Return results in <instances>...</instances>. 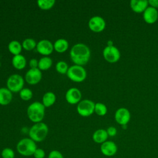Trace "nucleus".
Segmentation results:
<instances>
[{"instance_id": "2f4dec72", "label": "nucleus", "mask_w": 158, "mask_h": 158, "mask_svg": "<svg viewBox=\"0 0 158 158\" xmlns=\"http://www.w3.org/2000/svg\"><path fill=\"white\" fill-rule=\"evenodd\" d=\"M106 131L107 133L108 136H111V137L115 136L117 133V130L116 128L114 127H112V126L108 127L107 129L106 130Z\"/></svg>"}, {"instance_id": "393cba45", "label": "nucleus", "mask_w": 158, "mask_h": 158, "mask_svg": "<svg viewBox=\"0 0 158 158\" xmlns=\"http://www.w3.org/2000/svg\"><path fill=\"white\" fill-rule=\"evenodd\" d=\"M36 41L32 38H27L22 42V48L27 51H31L36 47Z\"/></svg>"}, {"instance_id": "f257e3e1", "label": "nucleus", "mask_w": 158, "mask_h": 158, "mask_svg": "<svg viewBox=\"0 0 158 158\" xmlns=\"http://www.w3.org/2000/svg\"><path fill=\"white\" fill-rule=\"evenodd\" d=\"M70 56L71 60L75 65H84L89 60L91 52L89 48L83 43H78L73 46L70 51Z\"/></svg>"}, {"instance_id": "f3484780", "label": "nucleus", "mask_w": 158, "mask_h": 158, "mask_svg": "<svg viewBox=\"0 0 158 158\" xmlns=\"http://www.w3.org/2000/svg\"><path fill=\"white\" fill-rule=\"evenodd\" d=\"M12 99V92L6 88H0V104L6 106L9 104Z\"/></svg>"}, {"instance_id": "7ed1b4c3", "label": "nucleus", "mask_w": 158, "mask_h": 158, "mask_svg": "<svg viewBox=\"0 0 158 158\" xmlns=\"http://www.w3.org/2000/svg\"><path fill=\"white\" fill-rule=\"evenodd\" d=\"M36 142L30 138H24L21 139L16 145V150L19 154L24 157L33 156L36 149Z\"/></svg>"}, {"instance_id": "a878e982", "label": "nucleus", "mask_w": 158, "mask_h": 158, "mask_svg": "<svg viewBox=\"0 0 158 158\" xmlns=\"http://www.w3.org/2000/svg\"><path fill=\"white\" fill-rule=\"evenodd\" d=\"M94 112L97 115L99 116H104L106 114L107 112V109L106 106L101 102H97L95 104Z\"/></svg>"}, {"instance_id": "1a4fd4ad", "label": "nucleus", "mask_w": 158, "mask_h": 158, "mask_svg": "<svg viewBox=\"0 0 158 158\" xmlns=\"http://www.w3.org/2000/svg\"><path fill=\"white\" fill-rule=\"evenodd\" d=\"M114 117L117 123L122 126H124L127 125L130 122L131 115L130 111L127 109L125 107H120L116 110Z\"/></svg>"}, {"instance_id": "412c9836", "label": "nucleus", "mask_w": 158, "mask_h": 158, "mask_svg": "<svg viewBox=\"0 0 158 158\" xmlns=\"http://www.w3.org/2000/svg\"><path fill=\"white\" fill-rule=\"evenodd\" d=\"M22 44L16 40H13L8 44V49L10 52L14 56L19 55L22 51Z\"/></svg>"}, {"instance_id": "f8f14e48", "label": "nucleus", "mask_w": 158, "mask_h": 158, "mask_svg": "<svg viewBox=\"0 0 158 158\" xmlns=\"http://www.w3.org/2000/svg\"><path fill=\"white\" fill-rule=\"evenodd\" d=\"M42 78L41 70L38 69H30L25 74V80L30 85H36Z\"/></svg>"}, {"instance_id": "cd10ccee", "label": "nucleus", "mask_w": 158, "mask_h": 158, "mask_svg": "<svg viewBox=\"0 0 158 158\" xmlns=\"http://www.w3.org/2000/svg\"><path fill=\"white\" fill-rule=\"evenodd\" d=\"M1 156L2 158H15V153L12 149L5 148L1 151Z\"/></svg>"}, {"instance_id": "b1692460", "label": "nucleus", "mask_w": 158, "mask_h": 158, "mask_svg": "<svg viewBox=\"0 0 158 158\" xmlns=\"http://www.w3.org/2000/svg\"><path fill=\"white\" fill-rule=\"evenodd\" d=\"M38 7L42 10L50 9L55 4L54 0H38L37 1Z\"/></svg>"}, {"instance_id": "2eb2a0df", "label": "nucleus", "mask_w": 158, "mask_h": 158, "mask_svg": "<svg viewBox=\"0 0 158 158\" xmlns=\"http://www.w3.org/2000/svg\"><path fill=\"white\" fill-rule=\"evenodd\" d=\"M143 19L148 24L154 23L158 20V11L156 9L148 6L143 12Z\"/></svg>"}, {"instance_id": "f03ea898", "label": "nucleus", "mask_w": 158, "mask_h": 158, "mask_svg": "<svg viewBox=\"0 0 158 158\" xmlns=\"http://www.w3.org/2000/svg\"><path fill=\"white\" fill-rule=\"evenodd\" d=\"M48 127L43 122L36 123L29 130V137L35 142H41L44 141L48 134Z\"/></svg>"}, {"instance_id": "c756f323", "label": "nucleus", "mask_w": 158, "mask_h": 158, "mask_svg": "<svg viewBox=\"0 0 158 158\" xmlns=\"http://www.w3.org/2000/svg\"><path fill=\"white\" fill-rule=\"evenodd\" d=\"M48 158H64L61 152L58 150H52L49 152Z\"/></svg>"}, {"instance_id": "c85d7f7f", "label": "nucleus", "mask_w": 158, "mask_h": 158, "mask_svg": "<svg viewBox=\"0 0 158 158\" xmlns=\"http://www.w3.org/2000/svg\"><path fill=\"white\" fill-rule=\"evenodd\" d=\"M20 96L22 99L24 101H28L32 98L33 93L31 90L28 88H23L20 91Z\"/></svg>"}, {"instance_id": "9b49d317", "label": "nucleus", "mask_w": 158, "mask_h": 158, "mask_svg": "<svg viewBox=\"0 0 158 158\" xmlns=\"http://www.w3.org/2000/svg\"><path fill=\"white\" fill-rule=\"evenodd\" d=\"M117 144L112 141H106L102 143L100 146L101 153L107 157L114 156L117 152Z\"/></svg>"}, {"instance_id": "423d86ee", "label": "nucleus", "mask_w": 158, "mask_h": 158, "mask_svg": "<svg viewBox=\"0 0 158 158\" xmlns=\"http://www.w3.org/2000/svg\"><path fill=\"white\" fill-rule=\"evenodd\" d=\"M24 80L22 77L18 74H12L7 81V88L11 92L20 91L23 87Z\"/></svg>"}, {"instance_id": "7c9ffc66", "label": "nucleus", "mask_w": 158, "mask_h": 158, "mask_svg": "<svg viewBox=\"0 0 158 158\" xmlns=\"http://www.w3.org/2000/svg\"><path fill=\"white\" fill-rule=\"evenodd\" d=\"M33 156L34 158H44L46 156V152L44 149L37 148L34 152Z\"/></svg>"}, {"instance_id": "6ab92c4d", "label": "nucleus", "mask_w": 158, "mask_h": 158, "mask_svg": "<svg viewBox=\"0 0 158 158\" xmlns=\"http://www.w3.org/2000/svg\"><path fill=\"white\" fill-rule=\"evenodd\" d=\"M12 63L15 69L18 70H22L25 67L27 61L25 57L19 54L14 56L12 59Z\"/></svg>"}, {"instance_id": "ddd939ff", "label": "nucleus", "mask_w": 158, "mask_h": 158, "mask_svg": "<svg viewBox=\"0 0 158 158\" xmlns=\"http://www.w3.org/2000/svg\"><path fill=\"white\" fill-rule=\"evenodd\" d=\"M36 48L37 51L43 56H48L51 54L54 49L53 44L48 40H42L40 41L37 43Z\"/></svg>"}, {"instance_id": "0eeeda50", "label": "nucleus", "mask_w": 158, "mask_h": 158, "mask_svg": "<svg viewBox=\"0 0 158 158\" xmlns=\"http://www.w3.org/2000/svg\"><path fill=\"white\" fill-rule=\"evenodd\" d=\"M95 103L89 99L80 101L77 106V112L82 117H88L94 112Z\"/></svg>"}, {"instance_id": "4468645a", "label": "nucleus", "mask_w": 158, "mask_h": 158, "mask_svg": "<svg viewBox=\"0 0 158 158\" xmlns=\"http://www.w3.org/2000/svg\"><path fill=\"white\" fill-rule=\"evenodd\" d=\"M81 98V91L77 88H71L66 92L65 99L69 104H75L80 101Z\"/></svg>"}, {"instance_id": "473e14b6", "label": "nucleus", "mask_w": 158, "mask_h": 158, "mask_svg": "<svg viewBox=\"0 0 158 158\" xmlns=\"http://www.w3.org/2000/svg\"><path fill=\"white\" fill-rule=\"evenodd\" d=\"M29 65L31 69H36L38 67V61L36 59H31L29 62Z\"/></svg>"}, {"instance_id": "a211bd4d", "label": "nucleus", "mask_w": 158, "mask_h": 158, "mask_svg": "<svg viewBox=\"0 0 158 158\" xmlns=\"http://www.w3.org/2000/svg\"><path fill=\"white\" fill-rule=\"evenodd\" d=\"M108 136H109L106 130L98 129L93 133L92 138L94 142L101 144L107 141Z\"/></svg>"}, {"instance_id": "dca6fc26", "label": "nucleus", "mask_w": 158, "mask_h": 158, "mask_svg": "<svg viewBox=\"0 0 158 158\" xmlns=\"http://www.w3.org/2000/svg\"><path fill=\"white\" fill-rule=\"evenodd\" d=\"M148 4V1L146 0H131L130 3L131 10L136 13H143Z\"/></svg>"}, {"instance_id": "aec40b11", "label": "nucleus", "mask_w": 158, "mask_h": 158, "mask_svg": "<svg viewBox=\"0 0 158 158\" xmlns=\"http://www.w3.org/2000/svg\"><path fill=\"white\" fill-rule=\"evenodd\" d=\"M54 49L58 52H65L69 48V43L68 41L63 38L58 39L56 40L53 44Z\"/></svg>"}, {"instance_id": "9d476101", "label": "nucleus", "mask_w": 158, "mask_h": 158, "mask_svg": "<svg viewBox=\"0 0 158 158\" xmlns=\"http://www.w3.org/2000/svg\"><path fill=\"white\" fill-rule=\"evenodd\" d=\"M88 27L89 29L94 32H101L105 29L106 22L104 19L100 16H94L89 19Z\"/></svg>"}, {"instance_id": "4be33fe9", "label": "nucleus", "mask_w": 158, "mask_h": 158, "mask_svg": "<svg viewBox=\"0 0 158 158\" xmlns=\"http://www.w3.org/2000/svg\"><path fill=\"white\" fill-rule=\"evenodd\" d=\"M56 99V95L52 92H47L43 97V104L44 107H50L54 104Z\"/></svg>"}, {"instance_id": "72a5a7b5", "label": "nucleus", "mask_w": 158, "mask_h": 158, "mask_svg": "<svg viewBox=\"0 0 158 158\" xmlns=\"http://www.w3.org/2000/svg\"><path fill=\"white\" fill-rule=\"evenodd\" d=\"M148 4L152 7H154L156 9L158 8V0H149Z\"/></svg>"}, {"instance_id": "bb28decb", "label": "nucleus", "mask_w": 158, "mask_h": 158, "mask_svg": "<svg viewBox=\"0 0 158 158\" xmlns=\"http://www.w3.org/2000/svg\"><path fill=\"white\" fill-rule=\"evenodd\" d=\"M69 67L67 64L64 61H59L56 65V70L61 74L67 73Z\"/></svg>"}, {"instance_id": "5701e85b", "label": "nucleus", "mask_w": 158, "mask_h": 158, "mask_svg": "<svg viewBox=\"0 0 158 158\" xmlns=\"http://www.w3.org/2000/svg\"><path fill=\"white\" fill-rule=\"evenodd\" d=\"M52 64V59L49 57H43L38 61V69L40 70H46L49 69Z\"/></svg>"}, {"instance_id": "39448f33", "label": "nucleus", "mask_w": 158, "mask_h": 158, "mask_svg": "<svg viewBox=\"0 0 158 158\" xmlns=\"http://www.w3.org/2000/svg\"><path fill=\"white\" fill-rule=\"evenodd\" d=\"M67 75L73 81L81 82L86 77V72L83 66L74 65L69 68Z\"/></svg>"}, {"instance_id": "6e6552de", "label": "nucleus", "mask_w": 158, "mask_h": 158, "mask_svg": "<svg viewBox=\"0 0 158 158\" xmlns=\"http://www.w3.org/2000/svg\"><path fill=\"white\" fill-rule=\"evenodd\" d=\"M103 56L108 62L115 63L119 60L120 52L117 47L114 46H107L103 50Z\"/></svg>"}, {"instance_id": "20e7f679", "label": "nucleus", "mask_w": 158, "mask_h": 158, "mask_svg": "<svg viewBox=\"0 0 158 158\" xmlns=\"http://www.w3.org/2000/svg\"><path fill=\"white\" fill-rule=\"evenodd\" d=\"M45 107L40 102H34L27 109V115L29 119L34 123L41 122L44 116Z\"/></svg>"}]
</instances>
